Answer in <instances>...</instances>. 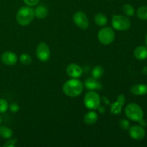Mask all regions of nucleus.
Returning <instances> with one entry per match:
<instances>
[{
  "mask_svg": "<svg viewBox=\"0 0 147 147\" xmlns=\"http://www.w3.org/2000/svg\"><path fill=\"white\" fill-rule=\"evenodd\" d=\"M83 83L77 78H72L67 80L63 84V90L66 96L76 98L80 96L83 90Z\"/></svg>",
  "mask_w": 147,
  "mask_h": 147,
  "instance_id": "nucleus-1",
  "label": "nucleus"
},
{
  "mask_svg": "<svg viewBox=\"0 0 147 147\" xmlns=\"http://www.w3.org/2000/svg\"><path fill=\"white\" fill-rule=\"evenodd\" d=\"M34 17V10L31 7H21L17 11L16 20L20 25L27 26L32 22Z\"/></svg>",
  "mask_w": 147,
  "mask_h": 147,
  "instance_id": "nucleus-2",
  "label": "nucleus"
},
{
  "mask_svg": "<svg viewBox=\"0 0 147 147\" xmlns=\"http://www.w3.org/2000/svg\"><path fill=\"white\" fill-rule=\"evenodd\" d=\"M127 118L135 122H139L144 117V112L140 106L134 103H129L125 109Z\"/></svg>",
  "mask_w": 147,
  "mask_h": 147,
  "instance_id": "nucleus-3",
  "label": "nucleus"
},
{
  "mask_svg": "<svg viewBox=\"0 0 147 147\" xmlns=\"http://www.w3.org/2000/svg\"><path fill=\"white\" fill-rule=\"evenodd\" d=\"M111 24L115 30L119 31H126L130 28L131 22L127 16L116 14L112 18Z\"/></svg>",
  "mask_w": 147,
  "mask_h": 147,
  "instance_id": "nucleus-4",
  "label": "nucleus"
},
{
  "mask_svg": "<svg viewBox=\"0 0 147 147\" xmlns=\"http://www.w3.org/2000/svg\"><path fill=\"white\" fill-rule=\"evenodd\" d=\"M115 32L111 27H106L100 29L98 33V38L99 42L104 45H110L114 41Z\"/></svg>",
  "mask_w": 147,
  "mask_h": 147,
  "instance_id": "nucleus-5",
  "label": "nucleus"
},
{
  "mask_svg": "<svg viewBox=\"0 0 147 147\" xmlns=\"http://www.w3.org/2000/svg\"><path fill=\"white\" fill-rule=\"evenodd\" d=\"M84 104L90 110H96L100 105V97L95 90H90L84 97Z\"/></svg>",
  "mask_w": 147,
  "mask_h": 147,
  "instance_id": "nucleus-6",
  "label": "nucleus"
},
{
  "mask_svg": "<svg viewBox=\"0 0 147 147\" xmlns=\"http://www.w3.org/2000/svg\"><path fill=\"white\" fill-rule=\"evenodd\" d=\"M73 22L78 28L86 30L89 27V20L86 14L83 11H78L73 15Z\"/></svg>",
  "mask_w": 147,
  "mask_h": 147,
  "instance_id": "nucleus-7",
  "label": "nucleus"
},
{
  "mask_svg": "<svg viewBox=\"0 0 147 147\" xmlns=\"http://www.w3.org/2000/svg\"><path fill=\"white\" fill-rule=\"evenodd\" d=\"M37 57L41 62H47L50 57V50L45 42H40L36 50Z\"/></svg>",
  "mask_w": 147,
  "mask_h": 147,
  "instance_id": "nucleus-8",
  "label": "nucleus"
},
{
  "mask_svg": "<svg viewBox=\"0 0 147 147\" xmlns=\"http://www.w3.org/2000/svg\"><path fill=\"white\" fill-rule=\"evenodd\" d=\"M125 101H126V98H125L124 95H119L116 98V102L112 103L111 107V113L115 115L120 114L121 113L122 108L125 104Z\"/></svg>",
  "mask_w": 147,
  "mask_h": 147,
  "instance_id": "nucleus-9",
  "label": "nucleus"
},
{
  "mask_svg": "<svg viewBox=\"0 0 147 147\" xmlns=\"http://www.w3.org/2000/svg\"><path fill=\"white\" fill-rule=\"evenodd\" d=\"M129 132L131 137L135 140H141L144 139L146 135L144 129L142 126H136V125L129 127Z\"/></svg>",
  "mask_w": 147,
  "mask_h": 147,
  "instance_id": "nucleus-10",
  "label": "nucleus"
},
{
  "mask_svg": "<svg viewBox=\"0 0 147 147\" xmlns=\"http://www.w3.org/2000/svg\"><path fill=\"white\" fill-rule=\"evenodd\" d=\"M66 73L72 78H78L83 75L82 67L76 63H71L66 68Z\"/></svg>",
  "mask_w": 147,
  "mask_h": 147,
  "instance_id": "nucleus-11",
  "label": "nucleus"
},
{
  "mask_svg": "<svg viewBox=\"0 0 147 147\" xmlns=\"http://www.w3.org/2000/svg\"><path fill=\"white\" fill-rule=\"evenodd\" d=\"M1 60L3 64L6 65H14L17 62V56L13 52L7 51L1 55Z\"/></svg>",
  "mask_w": 147,
  "mask_h": 147,
  "instance_id": "nucleus-12",
  "label": "nucleus"
},
{
  "mask_svg": "<svg viewBox=\"0 0 147 147\" xmlns=\"http://www.w3.org/2000/svg\"><path fill=\"white\" fill-rule=\"evenodd\" d=\"M85 86L90 90H99L102 88V85L97 79L94 78H88L85 81Z\"/></svg>",
  "mask_w": 147,
  "mask_h": 147,
  "instance_id": "nucleus-13",
  "label": "nucleus"
},
{
  "mask_svg": "<svg viewBox=\"0 0 147 147\" xmlns=\"http://www.w3.org/2000/svg\"><path fill=\"white\" fill-rule=\"evenodd\" d=\"M130 91L136 96H144L147 94V86L144 84H136L131 88Z\"/></svg>",
  "mask_w": 147,
  "mask_h": 147,
  "instance_id": "nucleus-14",
  "label": "nucleus"
},
{
  "mask_svg": "<svg viewBox=\"0 0 147 147\" xmlns=\"http://www.w3.org/2000/svg\"><path fill=\"white\" fill-rule=\"evenodd\" d=\"M98 119V115L95 111H89L84 116L83 121L87 125H93L97 122Z\"/></svg>",
  "mask_w": 147,
  "mask_h": 147,
  "instance_id": "nucleus-15",
  "label": "nucleus"
},
{
  "mask_svg": "<svg viewBox=\"0 0 147 147\" xmlns=\"http://www.w3.org/2000/svg\"><path fill=\"white\" fill-rule=\"evenodd\" d=\"M134 55L137 60H145L147 58V47L145 46H139L134 51Z\"/></svg>",
  "mask_w": 147,
  "mask_h": 147,
  "instance_id": "nucleus-16",
  "label": "nucleus"
},
{
  "mask_svg": "<svg viewBox=\"0 0 147 147\" xmlns=\"http://www.w3.org/2000/svg\"><path fill=\"white\" fill-rule=\"evenodd\" d=\"M34 17L39 19H44L48 14V10L44 6H39L34 10Z\"/></svg>",
  "mask_w": 147,
  "mask_h": 147,
  "instance_id": "nucleus-17",
  "label": "nucleus"
},
{
  "mask_svg": "<svg viewBox=\"0 0 147 147\" xmlns=\"http://www.w3.org/2000/svg\"><path fill=\"white\" fill-rule=\"evenodd\" d=\"M94 22L99 27H104L108 23V19L105 14L98 13L94 17Z\"/></svg>",
  "mask_w": 147,
  "mask_h": 147,
  "instance_id": "nucleus-18",
  "label": "nucleus"
},
{
  "mask_svg": "<svg viewBox=\"0 0 147 147\" xmlns=\"http://www.w3.org/2000/svg\"><path fill=\"white\" fill-rule=\"evenodd\" d=\"M103 74H104V69L100 65L95 66L92 70V76L97 80L100 79L103 76Z\"/></svg>",
  "mask_w": 147,
  "mask_h": 147,
  "instance_id": "nucleus-19",
  "label": "nucleus"
},
{
  "mask_svg": "<svg viewBox=\"0 0 147 147\" xmlns=\"http://www.w3.org/2000/svg\"><path fill=\"white\" fill-rule=\"evenodd\" d=\"M13 136V131L7 126H0V136L4 139H10Z\"/></svg>",
  "mask_w": 147,
  "mask_h": 147,
  "instance_id": "nucleus-20",
  "label": "nucleus"
},
{
  "mask_svg": "<svg viewBox=\"0 0 147 147\" xmlns=\"http://www.w3.org/2000/svg\"><path fill=\"white\" fill-rule=\"evenodd\" d=\"M122 11H123V14L127 17H132L135 14L134 8L133 6L129 4H124L122 7Z\"/></svg>",
  "mask_w": 147,
  "mask_h": 147,
  "instance_id": "nucleus-21",
  "label": "nucleus"
},
{
  "mask_svg": "<svg viewBox=\"0 0 147 147\" xmlns=\"http://www.w3.org/2000/svg\"><path fill=\"white\" fill-rule=\"evenodd\" d=\"M136 14L140 20H147V6L139 7L138 9Z\"/></svg>",
  "mask_w": 147,
  "mask_h": 147,
  "instance_id": "nucleus-22",
  "label": "nucleus"
},
{
  "mask_svg": "<svg viewBox=\"0 0 147 147\" xmlns=\"http://www.w3.org/2000/svg\"><path fill=\"white\" fill-rule=\"evenodd\" d=\"M32 57L29 54H27V53H24V54H22L20 56V61L22 64L25 65H30V63H32Z\"/></svg>",
  "mask_w": 147,
  "mask_h": 147,
  "instance_id": "nucleus-23",
  "label": "nucleus"
},
{
  "mask_svg": "<svg viewBox=\"0 0 147 147\" xmlns=\"http://www.w3.org/2000/svg\"><path fill=\"white\" fill-rule=\"evenodd\" d=\"M9 109V104L4 99L0 98V113H5Z\"/></svg>",
  "mask_w": 147,
  "mask_h": 147,
  "instance_id": "nucleus-24",
  "label": "nucleus"
},
{
  "mask_svg": "<svg viewBox=\"0 0 147 147\" xmlns=\"http://www.w3.org/2000/svg\"><path fill=\"white\" fill-rule=\"evenodd\" d=\"M119 123L121 129H122L123 130H128L130 127V123L126 119H121V120H120Z\"/></svg>",
  "mask_w": 147,
  "mask_h": 147,
  "instance_id": "nucleus-25",
  "label": "nucleus"
},
{
  "mask_svg": "<svg viewBox=\"0 0 147 147\" xmlns=\"http://www.w3.org/2000/svg\"><path fill=\"white\" fill-rule=\"evenodd\" d=\"M25 4H27L29 7H33V6L37 5L39 3L40 0H23Z\"/></svg>",
  "mask_w": 147,
  "mask_h": 147,
  "instance_id": "nucleus-26",
  "label": "nucleus"
},
{
  "mask_svg": "<svg viewBox=\"0 0 147 147\" xmlns=\"http://www.w3.org/2000/svg\"><path fill=\"white\" fill-rule=\"evenodd\" d=\"M16 143H17V139H10L4 144V147H14L15 146Z\"/></svg>",
  "mask_w": 147,
  "mask_h": 147,
  "instance_id": "nucleus-27",
  "label": "nucleus"
},
{
  "mask_svg": "<svg viewBox=\"0 0 147 147\" xmlns=\"http://www.w3.org/2000/svg\"><path fill=\"white\" fill-rule=\"evenodd\" d=\"M10 110H11V111H12L13 113H16V112H17L19 111V109H20V106H19V105L17 104V103H11V105H10Z\"/></svg>",
  "mask_w": 147,
  "mask_h": 147,
  "instance_id": "nucleus-28",
  "label": "nucleus"
},
{
  "mask_svg": "<svg viewBox=\"0 0 147 147\" xmlns=\"http://www.w3.org/2000/svg\"><path fill=\"white\" fill-rule=\"evenodd\" d=\"M97 109L98 110V111L100 112V113H103L105 112V108L103 107V106H101L100 105L98 106V107Z\"/></svg>",
  "mask_w": 147,
  "mask_h": 147,
  "instance_id": "nucleus-29",
  "label": "nucleus"
},
{
  "mask_svg": "<svg viewBox=\"0 0 147 147\" xmlns=\"http://www.w3.org/2000/svg\"><path fill=\"white\" fill-rule=\"evenodd\" d=\"M142 73H143V74L147 75V66H146V67L142 70Z\"/></svg>",
  "mask_w": 147,
  "mask_h": 147,
  "instance_id": "nucleus-30",
  "label": "nucleus"
},
{
  "mask_svg": "<svg viewBox=\"0 0 147 147\" xmlns=\"http://www.w3.org/2000/svg\"><path fill=\"white\" fill-rule=\"evenodd\" d=\"M145 43H146V47H147V33L146 34V37H145Z\"/></svg>",
  "mask_w": 147,
  "mask_h": 147,
  "instance_id": "nucleus-31",
  "label": "nucleus"
},
{
  "mask_svg": "<svg viewBox=\"0 0 147 147\" xmlns=\"http://www.w3.org/2000/svg\"><path fill=\"white\" fill-rule=\"evenodd\" d=\"M1 116H0V124H1Z\"/></svg>",
  "mask_w": 147,
  "mask_h": 147,
  "instance_id": "nucleus-32",
  "label": "nucleus"
}]
</instances>
